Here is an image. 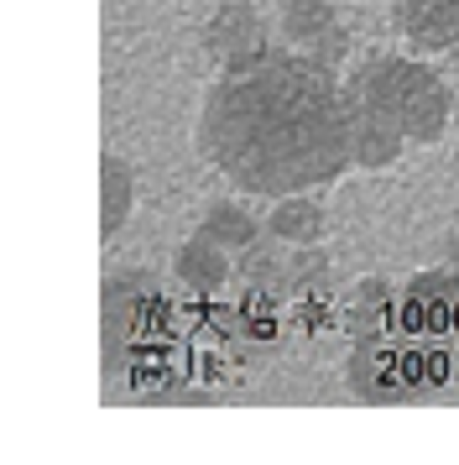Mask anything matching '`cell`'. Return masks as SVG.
Returning <instances> with one entry per match:
<instances>
[{
	"label": "cell",
	"mask_w": 459,
	"mask_h": 465,
	"mask_svg": "<svg viewBox=\"0 0 459 465\" xmlns=\"http://www.w3.org/2000/svg\"><path fill=\"white\" fill-rule=\"evenodd\" d=\"M136 199H142V173L131 168V157L115 147L100 152V246H115L121 231L136 214Z\"/></svg>",
	"instance_id": "obj_9"
},
{
	"label": "cell",
	"mask_w": 459,
	"mask_h": 465,
	"mask_svg": "<svg viewBox=\"0 0 459 465\" xmlns=\"http://www.w3.org/2000/svg\"><path fill=\"white\" fill-rule=\"evenodd\" d=\"M235 272L246 277L250 293L271 298V303H282L288 293V241H277V235H261L256 246H246V252L235 256Z\"/></svg>",
	"instance_id": "obj_12"
},
{
	"label": "cell",
	"mask_w": 459,
	"mask_h": 465,
	"mask_svg": "<svg viewBox=\"0 0 459 465\" xmlns=\"http://www.w3.org/2000/svg\"><path fill=\"white\" fill-rule=\"evenodd\" d=\"M444 267H454V272H459V225L444 235Z\"/></svg>",
	"instance_id": "obj_16"
},
{
	"label": "cell",
	"mask_w": 459,
	"mask_h": 465,
	"mask_svg": "<svg viewBox=\"0 0 459 465\" xmlns=\"http://www.w3.org/2000/svg\"><path fill=\"white\" fill-rule=\"evenodd\" d=\"M345 115H350V152H355V168L360 173H386L413 152V142L402 136V126L355 84L350 74H345Z\"/></svg>",
	"instance_id": "obj_5"
},
{
	"label": "cell",
	"mask_w": 459,
	"mask_h": 465,
	"mask_svg": "<svg viewBox=\"0 0 459 465\" xmlns=\"http://www.w3.org/2000/svg\"><path fill=\"white\" fill-rule=\"evenodd\" d=\"M334 282V256L324 252V241L313 246H288V293L292 298H318Z\"/></svg>",
	"instance_id": "obj_15"
},
{
	"label": "cell",
	"mask_w": 459,
	"mask_h": 465,
	"mask_svg": "<svg viewBox=\"0 0 459 465\" xmlns=\"http://www.w3.org/2000/svg\"><path fill=\"white\" fill-rule=\"evenodd\" d=\"M162 319H167V293L157 272L110 267L100 277V366L110 387H121V377H131V366L142 361V345L157 340Z\"/></svg>",
	"instance_id": "obj_4"
},
{
	"label": "cell",
	"mask_w": 459,
	"mask_h": 465,
	"mask_svg": "<svg viewBox=\"0 0 459 465\" xmlns=\"http://www.w3.org/2000/svg\"><path fill=\"white\" fill-rule=\"evenodd\" d=\"M402 298H407V314H413V324L428 340H434V335H454V330H459V272H454V267L407 277Z\"/></svg>",
	"instance_id": "obj_8"
},
{
	"label": "cell",
	"mask_w": 459,
	"mask_h": 465,
	"mask_svg": "<svg viewBox=\"0 0 459 465\" xmlns=\"http://www.w3.org/2000/svg\"><path fill=\"white\" fill-rule=\"evenodd\" d=\"M193 147L250 199L329 189L355 168L345 68L277 43L235 68H214L193 115Z\"/></svg>",
	"instance_id": "obj_1"
},
{
	"label": "cell",
	"mask_w": 459,
	"mask_h": 465,
	"mask_svg": "<svg viewBox=\"0 0 459 465\" xmlns=\"http://www.w3.org/2000/svg\"><path fill=\"white\" fill-rule=\"evenodd\" d=\"M199 231H204L209 241H220L225 252L240 256L246 246H256V241L267 235V225H261L240 199H209L204 210H199Z\"/></svg>",
	"instance_id": "obj_13"
},
{
	"label": "cell",
	"mask_w": 459,
	"mask_h": 465,
	"mask_svg": "<svg viewBox=\"0 0 459 465\" xmlns=\"http://www.w3.org/2000/svg\"><path fill=\"white\" fill-rule=\"evenodd\" d=\"M172 277L183 282L188 293L214 298L230 277H235V252H225L220 241H209L204 231H193L172 246Z\"/></svg>",
	"instance_id": "obj_10"
},
{
	"label": "cell",
	"mask_w": 459,
	"mask_h": 465,
	"mask_svg": "<svg viewBox=\"0 0 459 465\" xmlns=\"http://www.w3.org/2000/svg\"><path fill=\"white\" fill-rule=\"evenodd\" d=\"M199 47H204V58L214 68H235L246 58H256L261 47H271L261 5L256 0H214V11L199 26Z\"/></svg>",
	"instance_id": "obj_6"
},
{
	"label": "cell",
	"mask_w": 459,
	"mask_h": 465,
	"mask_svg": "<svg viewBox=\"0 0 459 465\" xmlns=\"http://www.w3.org/2000/svg\"><path fill=\"white\" fill-rule=\"evenodd\" d=\"M339 22V11H334V0H282V11H277V32H282V43L288 47H318L329 37Z\"/></svg>",
	"instance_id": "obj_14"
},
{
	"label": "cell",
	"mask_w": 459,
	"mask_h": 465,
	"mask_svg": "<svg viewBox=\"0 0 459 465\" xmlns=\"http://www.w3.org/2000/svg\"><path fill=\"white\" fill-rule=\"evenodd\" d=\"M449 74H454V84H459V47L449 53Z\"/></svg>",
	"instance_id": "obj_17"
},
{
	"label": "cell",
	"mask_w": 459,
	"mask_h": 465,
	"mask_svg": "<svg viewBox=\"0 0 459 465\" xmlns=\"http://www.w3.org/2000/svg\"><path fill=\"white\" fill-rule=\"evenodd\" d=\"M423 330L407 314L402 288L386 277H360L350 288V356L345 377L360 402H413L423 387L438 381L423 361Z\"/></svg>",
	"instance_id": "obj_2"
},
{
	"label": "cell",
	"mask_w": 459,
	"mask_h": 465,
	"mask_svg": "<svg viewBox=\"0 0 459 465\" xmlns=\"http://www.w3.org/2000/svg\"><path fill=\"white\" fill-rule=\"evenodd\" d=\"M386 11L407 53L449 58L459 47V0H386Z\"/></svg>",
	"instance_id": "obj_7"
},
{
	"label": "cell",
	"mask_w": 459,
	"mask_h": 465,
	"mask_svg": "<svg viewBox=\"0 0 459 465\" xmlns=\"http://www.w3.org/2000/svg\"><path fill=\"white\" fill-rule=\"evenodd\" d=\"M329 231V214L318 204V193L303 189V193H277L267 210V235L277 241H288V246H313V241H324Z\"/></svg>",
	"instance_id": "obj_11"
},
{
	"label": "cell",
	"mask_w": 459,
	"mask_h": 465,
	"mask_svg": "<svg viewBox=\"0 0 459 465\" xmlns=\"http://www.w3.org/2000/svg\"><path fill=\"white\" fill-rule=\"evenodd\" d=\"M350 79L392 115L413 147H438L454 126V74L444 79L423 53H371L350 68Z\"/></svg>",
	"instance_id": "obj_3"
}]
</instances>
